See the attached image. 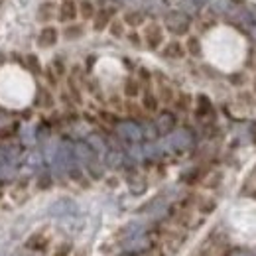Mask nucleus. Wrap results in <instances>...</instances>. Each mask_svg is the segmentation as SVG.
<instances>
[{
  "label": "nucleus",
  "instance_id": "nucleus-5",
  "mask_svg": "<svg viewBox=\"0 0 256 256\" xmlns=\"http://www.w3.org/2000/svg\"><path fill=\"white\" fill-rule=\"evenodd\" d=\"M142 40L146 44L148 50H158L162 44H164V28L156 22H150L144 26V34H142Z\"/></svg>",
  "mask_w": 256,
  "mask_h": 256
},
{
  "label": "nucleus",
  "instance_id": "nucleus-43",
  "mask_svg": "<svg viewBox=\"0 0 256 256\" xmlns=\"http://www.w3.org/2000/svg\"><path fill=\"white\" fill-rule=\"evenodd\" d=\"M254 93H256V79H254Z\"/></svg>",
  "mask_w": 256,
  "mask_h": 256
},
{
  "label": "nucleus",
  "instance_id": "nucleus-27",
  "mask_svg": "<svg viewBox=\"0 0 256 256\" xmlns=\"http://www.w3.org/2000/svg\"><path fill=\"white\" fill-rule=\"evenodd\" d=\"M50 134H52V128H50V124L48 122H42V124H38L36 126V140L38 142H46L48 138H50Z\"/></svg>",
  "mask_w": 256,
  "mask_h": 256
},
{
  "label": "nucleus",
  "instance_id": "nucleus-23",
  "mask_svg": "<svg viewBox=\"0 0 256 256\" xmlns=\"http://www.w3.org/2000/svg\"><path fill=\"white\" fill-rule=\"evenodd\" d=\"M96 8L108 12L110 16H114L122 8V0H96Z\"/></svg>",
  "mask_w": 256,
  "mask_h": 256
},
{
  "label": "nucleus",
  "instance_id": "nucleus-4",
  "mask_svg": "<svg viewBox=\"0 0 256 256\" xmlns=\"http://www.w3.org/2000/svg\"><path fill=\"white\" fill-rule=\"evenodd\" d=\"M77 211H79L77 203H75L73 199H67V197L54 201V203L50 205V209H48V213H50L52 217H58V219H64V217L77 215Z\"/></svg>",
  "mask_w": 256,
  "mask_h": 256
},
{
  "label": "nucleus",
  "instance_id": "nucleus-17",
  "mask_svg": "<svg viewBox=\"0 0 256 256\" xmlns=\"http://www.w3.org/2000/svg\"><path fill=\"white\" fill-rule=\"evenodd\" d=\"M110 20H112V16H110L108 12H104V10H98V8H96L95 16H93V30H95V32H102V30H106V28H108V24H110Z\"/></svg>",
  "mask_w": 256,
  "mask_h": 256
},
{
  "label": "nucleus",
  "instance_id": "nucleus-12",
  "mask_svg": "<svg viewBox=\"0 0 256 256\" xmlns=\"http://www.w3.org/2000/svg\"><path fill=\"white\" fill-rule=\"evenodd\" d=\"M122 22H124V26H130V28H140L146 24V12H142L138 8L126 10L122 16Z\"/></svg>",
  "mask_w": 256,
  "mask_h": 256
},
{
  "label": "nucleus",
  "instance_id": "nucleus-33",
  "mask_svg": "<svg viewBox=\"0 0 256 256\" xmlns=\"http://www.w3.org/2000/svg\"><path fill=\"white\" fill-rule=\"evenodd\" d=\"M44 77L48 79V83H50L52 87H56V85H58V73H56V71L52 69V65L44 69Z\"/></svg>",
  "mask_w": 256,
  "mask_h": 256
},
{
  "label": "nucleus",
  "instance_id": "nucleus-25",
  "mask_svg": "<svg viewBox=\"0 0 256 256\" xmlns=\"http://www.w3.org/2000/svg\"><path fill=\"white\" fill-rule=\"evenodd\" d=\"M124 95L130 96V98L140 95V81H138V79L128 77L126 81H124Z\"/></svg>",
  "mask_w": 256,
  "mask_h": 256
},
{
  "label": "nucleus",
  "instance_id": "nucleus-24",
  "mask_svg": "<svg viewBox=\"0 0 256 256\" xmlns=\"http://www.w3.org/2000/svg\"><path fill=\"white\" fill-rule=\"evenodd\" d=\"M46 244H48V240H46V236L40 234V232L32 234V236L26 240V248H30V250H40V248H44Z\"/></svg>",
  "mask_w": 256,
  "mask_h": 256
},
{
  "label": "nucleus",
  "instance_id": "nucleus-14",
  "mask_svg": "<svg viewBox=\"0 0 256 256\" xmlns=\"http://www.w3.org/2000/svg\"><path fill=\"white\" fill-rule=\"evenodd\" d=\"M62 36H64V40H67V42H77V40H81L85 36V26L83 24H77V22H69V24H65Z\"/></svg>",
  "mask_w": 256,
  "mask_h": 256
},
{
  "label": "nucleus",
  "instance_id": "nucleus-32",
  "mask_svg": "<svg viewBox=\"0 0 256 256\" xmlns=\"http://www.w3.org/2000/svg\"><path fill=\"white\" fill-rule=\"evenodd\" d=\"M142 134H144V138H148V140H156L160 134H158V128L154 122H150L148 126H142Z\"/></svg>",
  "mask_w": 256,
  "mask_h": 256
},
{
  "label": "nucleus",
  "instance_id": "nucleus-28",
  "mask_svg": "<svg viewBox=\"0 0 256 256\" xmlns=\"http://www.w3.org/2000/svg\"><path fill=\"white\" fill-rule=\"evenodd\" d=\"M87 168V172H89V176L93 178V180H100L102 176H104V170H102V166H100V162L95 160V162H91L89 166H85Z\"/></svg>",
  "mask_w": 256,
  "mask_h": 256
},
{
  "label": "nucleus",
  "instance_id": "nucleus-40",
  "mask_svg": "<svg viewBox=\"0 0 256 256\" xmlns=\"http://www.w3.org/2000/svg\"><path fill=\"white\" fill-rule=\"evenodd\" d=\"M4 120H6V112H4L2 108H0V126L4 124Z\"/></svg>",
  "mask_w": 256,
  "mask_h": 256
},
{
  "label": "nucleus",
  "instance_id": "nucleus-15",
  "mask_svg": "<svg viewBox=\"0 0 256 256\" xmlns=\"http://www.w3.org/2000/svg\"><path fill=\"white\" fill-rule=\"evenodd\" d=\"M34 104L40 106V108H52V106H54V95L50 93L48 87H38Z\"/></svg>",
  "mask_w": 256,
  "mask_h": 256
},
{
  "label": "nucleus",
  "instance_id": "nucleus-37",
  "mask_svg": "<svg viewBox=\"0 0 256 256\" xmlns=\"http://www.w3.org/2000/svg\"><path fill=\"white\" fill-rule=\"evenodd\" d=\"M69 252H71V246H69V244H62L54 256H69Z\"/></svg>",
  "mask_w": 256,
  "mask_h": 256
},
{
  "label": "nucleus",
  "instance_id": "nucleus-9",
  "mask_svg": "<svg viewBox=\"0 0 256 256\" xmlns=\"http://www.w3.org/2000/svg\"><path fill=\"white\" fill-rule=\"evenodd\" d=\"M56 16H58V6H56V2H52V0L42 2V4L38 6V10H36V20H38L40 24H50L52 20H56Z\"/></svg>",
  "mask_w": 256,
  "mask_h": 256
},
{
  "label": "nucleus",
  "instance_id": "nucleus-29",
  "mask_svg": "<svg viewBox=\"0 0 256 256\" xmlns=\"http://www.w3.org/2000/svg\"><path fill=\"white\" fill-rule=\"evenodd\" d=\"M128 186H130V192L134 193V195H140V193L146 192V182L140 180V178H132V180L128 182Z\"/></svg>",
  "mask_w": 256,
  "mask_h": 256
},
{
  "label": "nucleus",
  "instance_id": "nucleus-3",
  "mask_svg": "<svg viewBox=\"0 0 256 256\" xmlns=\"http://www.w3.org/2000/svg\"><path fill=\"white\" fill-rule=\"evenodd\" d=\"M116 134L118 138H122L128 144H140L144 134H142V126L136 120H120L116 122Z\"/></svg>",
  "mask_w": 256,
  "mask_h": 256
},
{
  "label": "nucleus",
  "instance_id": "nucleus-30",
  "mask_svg": "<svg viewBox=\"0 0 256 256\" xmlns=\"http://www.w3.org/2000/svg\"><path fill=\"white\" fill-rule=\"evenodd\" d=\"M158 91H160V96H158V100H164V102H172V100H174V89H172L170 85H166V83H160Z\"/></svg>",
  "mask_w": 256,
  "mask_h": 256
},
{
  "label": "nucleus",
  "instance_id": "nucleus-7",
  "mask_svg": "<svg viewBox=\"0 0 256 256\" xmlns=\"http://www.w3.org/2000/svg\"><path fill=\"white\" fill-rule=\"evenodd\" d=\"M73 154H75V160L79 162V164H83V166H89L91 162L98 160V154L87 144V140L75 142L73 144Z\"/></svg>",
  "mask_w": 256,
  "mask_h": 256
},
{
  "label": "nucleus",
  "instance_id": "nucleus-13",
  "mask_svg": "<svg viewBox=\"0 0 256 256\" xmlns=\"http://www.w3.org/2000/svg\"><path fill=\"white\" fill-rule=\"evenodd\" d=\"M20 64H22V67H24L28 73H32V75H42V73H44L42 62H40V58H38L36 54H26V56L20 60Z\"/></svg>",
  "mask_w": 256,
  "mask_h": 256
},
{
  "label": "nucleus",
  "instance_id": "nucleus-20",
  "mask_svg": "<svg viewBox=\"0 0 256 256\" xmlns=\"http://www.w3.org/2000/svg\"><path fill=\"white\" fill-rule=\"evenodd\" d=\"M77 6H79V16L83 20H93L96 12V4L93 0H81V2H77Z\"/></svg>",
  "mask_w": 256,
  "mask_h": 256
},
{
  "label": "nucleus",
  "instance_id": "nucleus-26",
  "mask_svg": "<svg viewBox=\"0 0 256 256\" xmlns=\"http://www.w3.org/2000/svg\"><path fill=\"white\" fill-rule=\"evenodd\" d=\"M112 38H124V22L122 20H110V24H108V28H106Z\"/></svg>",
  "mask_w": 256,
  "mask_h": 256
},
{
  "label": "nucleus",
  "instance_id": "nucleus-1",
  "mask_svg": "<svg viewBox=\"0 0 256 256\" xmlns=\"http://www.w3.org/2000/svg\"><path fill=\"white\" fill-rule=\"evenodd\" d=\"M164 28L172 36H188L192 30V18L184 10H170L164 16Z\"/></svg>",
  "mask_w": 256,
  "mask_h": 256
},
{
  "label": "nucleus",
  "instance_id": "nucleus-19",
  "mask_svg": "<svg viewBox=\"0 0 256 256\" xmlns=\"http://www.w3.org/2000/svg\"><path fill=\"white\" fill-rule=\"evenodd\" d=\"M211 110H213V104H211L209 96L197 95V108H195V114H197L199 118H205L207 114H211Z\"/></svg>",
  "mask_w": 256,
  "mask_h": 256
},
{
  "label": "nucleus",
  "instance_id": "nucleus-6",
  "mask_svg": "<svg viewBox=\"0 0 256 256\" xmlns=\"http://www.w3.org/2000/svg\"><path fill=\"white\" fill-rule=\"evenodd\" d=\"M60 42V30L52 24H46L40 32H38V38H36V46L40 50H50L54 46H58Z\"/></svg>",
  "mask_w": 256,
  "mask_h": 256
},
{
  "label": "nucleus",
  "instance_id": "nucleus-21",
  "mask_svg": "<svg viewBox=\"0 0 256 256\" xmlns=\"http://www.w3.org/2000/svg\"><path fill=\"white\" fill-rule=\"evenodd\" d=\"M87 144L95 150L98 156H100V154L104 156V152L108 150V148H106V142H104V138H102L100 134H89V136H87Z\"/></svg>",
  "mask_w": 256,
  "mask_h": 256
},
{
  "label": "nucleus",
  "instance_id": "nucleus-36",
  "mask_svg": "<svg viewBox=\"0 0 256 256\" xmlns=\"http://www.w3.org/2000/svg\"><path fill=\"white\" fill-rule=\"evenodd\" d=\"M128 42H130L134 48H140V46H142V38H140V36H138L136 32L128 34Z\"/></svg>",
  "mask_w": 256,
  "mask_h": 256
},
{
  "label": "nucleus",
  "instance_id": "nucleus-10",
  "mask_svg": "<svg viewBox=\"0 0 256 256\" xmlns=\"http://www.w3.org/2000/svg\"><path fill=\"white\" fill-rule=\"evenodd\" d=\"M162 58H166V60H182V58H186V48H184V44L178 42V40L168 42V44L164 46V50H162Z\"/></svg>",
  "mask_w": 256,
  "mask_h": 256
},
{
  "label": "nucleus",
  "instance_id": "nucleus-18",
  "mask_svg": "<svg viewBox=\"0 0 256 256\" xmlns=\"http://www.w3.org/2000/svg\"><path fill=\"white\" fill-rule=\"evenodd\" d=\"M184 48H186V54L192 56V58H201V54H203V46H201V40L197 36H190L186 40Z\"/></svg>",
  "mask_w": 256,
  "mask_h": 256
},
{
  "label": "nucleus",
  "instance_id": "nucleus-16",
  "mask_svg": "<svg viewBox=\"0 0 256 256\" xmlns=\"http://www.w3.org/2000/svg\"><path fill=\"white\" fill-rule=\"evenodd\" d=\"M124 160H126V156H124V152H120V150H106V152H104V164H106L108 168H112V170L124 166Z\"/></svg>",
  "mask_w": 256,
  "mask_h": 256
},
{
  "label": "nucleus",
  "instance_id": "nucleus-35",
  "mask_svg": "<svg viewBox=\"0 0 256 256\" xmlns=\"http://www.w3.org/2000/svg\"><path fill=\"white\" fill-rule=\"evenodd\" d=\"M52 69L58 73V77H62L65 73V64H64V60L62 58H56L54 62H52Z\"/></svg>",
  "mask_w": 256,
  "mask_h": 256
},
{
  "label": "nucleus",
  "instance_id": "nucleus-11",
  "mask_svg": "<svg viewBox=\"0 0 256 256\" xmlns=\"http://www.w3.org/2000/svg\"><path fill=\"white\" fill-rule=\"evenodd\" d=\"M156 128H158V134L162 136H166V134H170L174 128H176V116H174V112H170V110H164L158 114V118H156Z\"/></svg>",
  "mask_w": 256,
  "mask_h": 256
},
{
  "label": "nucleus",
  "instance_id": "nucleus-8",
  "mask_svg": "<svg viewBox=\"0 0 256 256\" xmlns=\"http://www.w3.org/2000/svg\"><path fill=\"white\" fill-rule=\"evenodd\" d=\"M79 16V6L75 0H62V4L58 6V20L64 22V24H69V22H75Z\"/></svg>",
  "mask_w": 256,
  "mask_h": 256
},
{
  "label": "nucleus",
  "instance_id": "nucleus-34",
  "mask_svg": "<svg viewBox=\"0 0 256 256\" xmlns=\"http://www.w3.org/2000/svg\"><path fill=\"white\" fill-rule=\"evenodd\" d=\"M190 104H192V96L188 95V93H182V95L178 96V108L180 110H188Z\"/></svg>",
  "mask_w": 256,
  "mask_h": 256
},
{
  "label": "nucleus",
  "instance_id": "nucleus-31",
  "mask_svg": "<svg viewBox=\"0 0 256 256\" xmlns=\"http://www.w3.org/2000/svg\"><path fill=\"white\" fill-rule=\"evenodd\" d=\"M52 188V174L50 172H42L38 176V190H50Z\"/></svg>",
  "mask_w": 256,
  "mask_h": 256
},
{
  "label": "nucleus",
  "instance_id": "nucleus-22",
  "mask_svg": "<svg viewBox=\"0 0 256 256\" xmlns=\"http://www.w3.org/2000/svg\"><path fill=\"white\" fill-rule=\"evenodd\" d=\"M158 96L156 93H152L150 89L148 91H144V95H142V108L144 110H148V112H156L158 110Z\"/></svg>",
  "mask_w": 256,
  "mask_h": 256
},
{
  "label": "nucleus",
  "instance_id": "nucleus-42",
  "mask_svg": "<svg viewBox=\"0 0 256 256\" xmlns=\"http://www.w3.org/2000/svg\"><path fill=\"white\" fill-rule=\"evenodd\" d=\"M234 256H252V254H250V252H236Z\"/></svg>",
  "mask_w": 256,
  "mask_h": 256
},
{
  "label": "nucleus",
  "instance_id": "nucleus-39",
  "mask_svg": "<svg viewBox=\"0 0 256 256\" xmlns=\"http://www.w3.org/2000/svg\"><path fill=\"white\" fill-rule=\"evenodd\" d=\"M192 2L195 4V6H205V4L209 2V0H192Z\"/></svg>",
  "mask_w": 256,
  "mask_h": 256
},
{
  "label": "nucleus",
  "instance_id": "nucleus-2",
  "mask_svg": "<svg viewBox=\"0 0 256 256\" xmlns=\"http://www.w3.org/2000/svg\"><path fill=\"white\" fill-rule=\"evenodd\" d=\"M193 144H195V136H193L192 130L180 128V130H172V132H170L168 146H170L174 152H186V150L192 148Z\"/></svg>",
  "mask_w": 256,
  "mask_h": 256
},
{
  "label": "nucleus",
  "instance_id": "nucleus-41",
  "mask_svg": "<svg viewBox=\"0 0 256 256\" xmlns=\"http://www.w3.org/2000/svg\"><path fill=\"white\" fill-rule=\"evenodd\" d=\"M164 2H166V4H178L180 0H164Z\"/></svg>",
  "mask_w": 256,
  "mask_h": 256
},
{
  "label": "nucleus",
  "instance_id": "nucleus-38",
  "mask_svg": "<svg viewBox=\"0 0 256 256\" xmlns=\"http://www.w3.org/2000/svg\"><path fill=\"white\" fill-rule=\"evenodd\" d=\"M140 77H142V81H150V79H152V75H150L148 69H144V67L140 69Z\"/></svg>",
  "mask_w": 256,
  "mask_h": 256
}]
</instances>
